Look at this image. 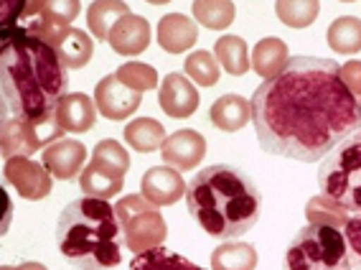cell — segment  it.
<instances>
[{"mask_svg":"<svg viewBox=\"0 0 361 270\" xmlns=\"http://www.w3.org/2000/svg\"><path fill=\"white\" fill-rule=\"evenodd\" d=\"M56 117L66 133H90L97 120V105L82 92H71L59 100Z\"/></svg>","mask_w":361,"mask_h":270,"instance_id":"e0dca14e","label":"cell"},{"mask_svg":"<svg viewBox=\"0 0 361 270\" xmlns=\"http://www.w3.org/2000/svg\"><path fill=\"white\" fill-rule=\"evenodd\" d=\"M107 41L120 57H137L150 44V23L142 16L128 13L115 23Z\"/></svg>","mask_w":361,"mask_h":270,"instance_id":"2e32d148","label":"cell"},{"mask_svg":"<svg viewBox=\"0 0 361 270\" xmlns=\"http://www.w3.org/2000/svg\"><path fill=\"white\" fill-rule=\"evenodd\" d=\"M79 0H36V3H3L0 28L28 33L44 44L56 46V41L69 31V23L79 16Z\"/></svg>","mask_w":361,"mask_h":270,"instance_id":"5b68a950","label":"cell"},{"mask_svg":"<svg viewBox=\"0 0 361 270\" xmlns=\"http://www.w3.org/2000/svg\"><path fill=\"white\" fill-rule=\"evenodd\" d=\"M161 155L163 161L176 171H194L207 155V138L194 128L176 130L173 135L166 138Z\"/></svg>","mask_w":361,"mask_h":270,"instance_id":"7c38bea8","label":"cell"},{"mask_svg":"<svg viewBox=\"0 0 361 270\" xmlns=\"http://www.w3.org/2000/svg\"><path fill=\"white\" fill-rule=\"evenodd\" d=\"M183 69H186V74L199 87H214V84L219 82V64H216V59H214V54L201 52V49L194 54H188Z\"/></svg>","mask_w":361,"mask_h":270,"instance_id":"1f68e13d","label":"cell"},{"mask_svg":"<svg viewBox=\"0 0 361 270\" xmlns=\"http://www.w3.org/2000/svg\"><path fill=\"white\" fill-rule=\"evenodd\" d=\"M3 270H46L41 263H23V265H18V268H11V265H6Z\"/></svg>","mask_w":361,"mask_h":270,"instance_id":"8d00e7d4","label":"cell"},{"mask_svg":"<svg viewBox=\"0 0 361 270\" xmlns=\"http://www.w3.org/2000/svg\"><path fill=\"white\" fill-rule=\"evenodd\" d=\"M130 270H204L201 265L191 263L188 257L171 252L166 247H153L148 252H140L130 260Z\"/></svg>","mask_w":361,"mask_h":270,"instance_id":"4316f807","label":"cell"},{"mask_svg":"<svg viewBox=\"0 0 361 270\" xmlns=\"http://www.w3.org/2000/svg\"><path fill=\"white\" fill-rule=\"evenodd\" d=\"M285 270H354L341 230L305 225L285 250Z\"/></svg>","mask_w":361,"mask_h":270,"instance_id":"8992f818","label":"cell"},{"mask_svg":"<svg viewBox=\"0 0 361 270\" xmlns=\"http://www.w3.org/2000/svg\"><path fill=\"white\" fill-rule=\"evenodd\" d=\"M359 107H361V100H359Z\"/></svg>","mask_w":361,"mask_h":270,"instance_id":"74e56055","label":"cell"},{"mask_svg":"<svg viewBox=\"0 0 361 270\" xmlns=\"http://www.w3.org/2000/svg\"><path fill=\"white\" fill-rule=\"evenodd\" d=\"M321 3L318 0H278L275 3V13L290 28H308L316 20Z\"/></svg>","mask_w":361,"mask_h":270,"instance_id":"4dcf8cb0","label":"cell"},{"mask_svg":"<svg viewBox=\"0 0 361 270\" xmlns=\"http://www.w3.org/2000/svg\"><path fill=\"white\" fill-rule=\"evenodd\" d=\"M115 77L123 84H128L130 90L140 92V95L158 87V71L150 64H142V61H128L115 71Z\"/></svg>","mask_w":361,"mask_h":270,"instance_id":"d6a6232c","label":"cell"},{"mask_svg":"<svg viewBox=\"0 0 361 270\" xmlns=\"http://www.w3.org/2000/svg\"><path fill=\"white\" fill-rule=\"evenodd\" d=\"M186 206L207 235L232 242L259 222L262 194L242 168L214 163L188 181Z\"/></svg>","mask_w":361,"mask_h":270,"instance_id":"3957f363","label":"cell"},{"mask_svg":"<svg viewBox=\"0 0 361 270\" xmlns=\"http://www.w3.org/2000/svg\"><path fill=\"white\" fill-rule=\"evenodd\" d=\"M117 222L123 230V242L130 252H148L161 247L168 237V227L161 209L148 201L142 194H128L115 206Z\"/></svg>","mask_w":361,"mask_h":270,"instance_id":"ba28073f","label":"cell"},{"mask_svg":"<svg viewBox=\"0 0 361 270\" xmlns=\"http://www.w3.org/2000/svg\"><path fill=\"white\" fill-rule=\"evenodd\" d=\"M341 79L348 87V92H351L356 100H361V61H356V59L346 61V64L341 66Z\"/></svg>","mask_w":361,"mask_h":270,"instance_id":"d590c367","label":"cell"},{"mask_svg":"<svg viewBox=\"0 0 361 270\" xmlns=\"http://www.w3.org/2000/svg\"><path fill=\"white\" fill-rule=\"evenodd\" d=\"M92 161L102 163V166L112 168V171H117V174H123V176L128 174V168H130L128 151H125L117 141H112V138H104V141H99L97 146H94V151H92Z\"/></svg>","mask_w":361,"mask_h":270,"instance_id":"836d02e7","label":"cell"},{"mask_svg":"<svg viewBox=\"0 0 361 270\" xmlns=\"http://www.w3.org/2000/svg\"><path fill=\"white\" fill-rule=\"evenodd\" d=\"M142 95L135 90H130L128 84H123L115 74L104 77L94 90V105L97 112L107 120H125L140 107Z\"/></svg>","mask_w":361,"mask_h":270,"instance_id":"8fae6325","label":"cell"},{"mask_svg":"<svg viewBox=\"0 0 361 270\" xmlns=\"http://www.w3.org/2000/svg\"><path fill=\"white\" fill-rule=\"evenodd\" d=\"M188 184L180 179V171L171 166H153L145 171L140 181V194L155 206H171L186 196Z\"/></svg>","mask_w":361,"mask_h":270,"instance_id":"4fadbf2b","label":"cell"},{"mask_svg":"<svg viewBox=\"0 0 361 270\" xmlns=\"http://www.w3.org/2000/svg\"><path fill=\"white\" fill-rule=\"evenodd\" d=\"M56 54L64 61L66 69H82L90 64L92 52H94V41L90 33L79 31V28H69V31L56 41Z\"/></svg>","mask_w":361,"mask_h":270,"instance_id":"7402d4cb","label":"cell"},{"mask_svg":"<svg viewBox=\"0 0 361 270\" xmlns=\"http://www.w3.org/2000/svg\"><path fill=\"white\" fill-rule=\"evenodd\" d=\"M59 252L82 270H110L123 260V230L110 201L84 199L71 201L56 222Z\"/></svg>","mask_w":361,"mask_h":270,"instance_id":"277c9868","label":"cell"},{"mask_svg":"<svg viewBox=\"0 0 361 270\" xmlns=\"http://www.w3.org/2000/svg\"><path fill=\"white\" fill-rule=\"evenodd\" d=\"M66 130L61 128L56 112L46 115L41 120L20 122V120H3V158H31V153L41 148H49L56 141H64Z\"/></svg>","mask_w":361,"mask_h":270,"instance_id":"9c48e42d","label":"cell"},{"mask_svg":"<svg viewBox=\"0 0 361 270\" xmlns=\"http://www.w3.org/2000/svg\"><path fill=\"white\" fill-rule=\"evenodd\" d=\"M191 11H194V18L209 31L229 28L234 20V13H237L234 3H229V0H196Z\"/></svg>","mask_w":361,"mask_h":270,"instance_id":"f546056e","label":"cell"},{"mask_svg":"<svg viewBox=\"0 0 361 270\" xmlns=\"http://www.w3.org/2000/svg\"><path fill=\"white\" fill-rule=\"evenodd\" d=\"M199 39V28L188 16L168 13L158 20V46L168 54H183L194 49Z\"/></svg>","mask_w":361,"mask_h":270,"instance_id":"ac0fdd59","label":"cell"},{"mask_svg":"<svg viewBox=\"0 0 361 270\" xmlns=\"http://www.w3.org/2000/svg\"><path fill=\"white\" fill-rule=\"evenodd\" d=\"M250 105L259 148L280 158L316 163L361 130L359 100L331 59L293 57Z\"/></svg>","mask_w":361,"mask_h":270,"instance_id":"6da1fadb","label":"cell"},{"mask_svg":"<svg viewBox=\"0 0 361 270\" xmlns=\"http://www.w3.org/2000/svg\"><path fill=\"white\" fill-rule=\"evenodd\" d=\"M257 252L247 242H224L212 252V270H255Z\"/></svg>","mask_w":361,"mask_h":270,"instance_id":"484cf974","label":"cell"},{"mask_svg":"<svg viewBox=\"0 0 361 270\" xmlns=\"http://www.w3.org/2000/svg\"><path fill=\"white\" fill-rule=\"evenodd\" d=\"M321 194L348 209L361 214V130L336 146L318 168Z\"/></svg>","mask_w":361,"mask_h":270,"instance_id":"52a82bcc","label":"cell"},{"mask_svg":"<svg viewBox=\"0 0 361 270\" xmlns=\"http://www.w3.org/2000/svg\"><path fill=\"white\" fill-rule=\"evenodd\" d=\"M84 161H87V146L79 141H66V138L44 148V155H41L46 171L61 181L74 179L79 171H84Z\"/></svg>","mask_w":361,"mask_h":270,"instance_id":"9a60e30c","label":"cell"},{"mask_svg":"<svg viewBox=\"0 0 361 270\" xmlns=\"http://www.w3.org/2000/svg\"><path fill=\"white\" fill-rule=\"evenodd\" d=\"M209 117H212L214 128L224 130V133H237L252 120V105L239 95H224L212 105Z\"/></svg>","mask_w":361,"mask_h":270,"instance_id":"d6986e66","label":"cell"},{"mask_svg":"<svg viewBox=\"0 0 361 270\" xmlns=\"http://www.w3.org/2000/svg\"><path fill=\"white\" fill-rule=\"evenodd\" d=\"M343 237H346L348 252H351V263L361 270V214H351L348 225L343 227Z\"/></svg>","mask_w":361,"mask_h":270,"instance_id":"e575fe53","label":"cell"},{"mask_svg":"<svg viewBox=\"0 0 361 270\" xmlns=\"http://www.w3.org/2000/svg\"><path fill=\"white\" fill-rule=\"evenodd\" d=\"M128 13V3H120V0H94L90 11H87V26H90L92 36L97 41H107L115 23Z\"/></svg>","mask_w":361,"mask_h":270,"instance_id":"cb8c5ba5","label":"cell"},{"mask_svg":"<svg viewBox=\"0 0 361 270\" xmlns=\"http://www.w3.org/2000/svg\"><path fill=\"white\" fill-rule=\"evenodd\" d=\"M79 187L87 196L92 199H112L117 192H123L125 187V176L112 171V168L102 166V163H94L92 161L90 166L84 168L82 174H79Z\"/></svg>","mask_w":361,"mask_h":270,"instance_id":"ffe728a7","label":"cell"},{"mask_svg":"<svg viewBox=\"0 0 361 270\" xmlns=\"http://www.w3.org/2000/svg\"><path fill=\"white\" fill-rule=\"evenodd\" d=\"M0 74L3 120L33 122L54 115L69 84L54 46L11 28H0Z\"/></svg>","mask_w":361,"mask_h":270,"instance_id":"7a4b0ae2","label":"cell"},{"mask_svg":"<svg viewBox=\"0 0 361 270\" xmlns=\"http://www.w3.org/2000/svg\"><path fill=\"white\" fill-rule=\"evenodd\" d=\"M329 46L338 54L361 52V18L356 16H341L329 26Z\"/></svg>","mask_w":361,"mask_h":270,"instance_id":"f1b7e54d","label":"cell"},{"mask_svg":"<svg viewBox=\"0 0 361 270\" xmlns=\"http://www.w3.org/2000/svg\"><path fill=\"white\" fill-rule=\"evenodd\" d=\"M305 217H308V225H326V227H336V230H343L348 225V219H351V212L343 209L331 196H326V194H318L305 206Z\"/></svg>","mask_w":361,"mask_h":270,"instance_id":"83f0119b","label":"cell"},{"mask_svg":"<svg viewBox=\"0 0 361 270\" xmlns=\"http://www.w3.org/2000/svg\"><path fill=\"white\" fill-rule=\"evenodd\" d=\"M166 128L153 117H137L125 128V141L130 148H135L137 153H153L161 151L166 143Z\"/></svg>","mask_w":361,"mask_h":270,"instance_id":"603a6c76","label":"cell"},{"mask_svg":"<svg viewBox=\"0 0 361 270\" xmlns=\"http://www.w3.org/2000/svg\"><path fill=\"white\" fill-rule=\"evenodd\" d=\"M288 61H290V57H288V44H285L283 39H275V36H267V39L257 41L255 52H252V69L257 71L264 82L272 77H278Z\"/></svg>","mask_w":361,"mask_h":270,"instance_id":"44dd1931","label":"cell"},{"mask_svg":"<svg viewBox=\"0 0 361 270\" xmlns=\"http://www.w3.org/2000/svg\"><path fill=\"white\" fill-rule=\"evenodd\" d=\"M214 57L219 59L221 69H226L232 77H242L252 66L245 39H242V36H232V33H229V36H221V39L214 44Z\"/></svg>","mask_w":361,"mask_h":270,"instance_id":"d4e9b609","label":"cell"},{"mask_svg":"<svg viewBox=\"0 0 361 270\" xmlns=\"http://www.w3.org/2000/svg\"><path fill=\"white\" fill-rule=\"evenodd\" d=\"M199 90L183 74H176V71L163 79L161 90H158L161 110L168 117H176V120L194 115L196 110H199Z\"/></svg>","mask_w":361,"mask_h":270,"instance_id":"5bb4252c","label":"cell"},{"mask_svg":"<svg viewBox=\"0 0 361 270\" xmlns=\"http://www.w3.org/2000/svg\"><path fill=\"white\" fill-rule=\"evenodd\" d=\"M3 176L18 196L28 201L46 199L51 194V174L44 163H36L33 158H11L3 166Z\"/></svg>","mask_w":361,"mask_h":270,"instance_id":"30bf717a","label":"cell"}]
</instances>
